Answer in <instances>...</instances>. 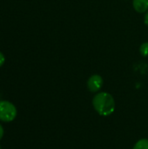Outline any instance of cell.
Listing matches in <instances>:
<instances>
[{
  "label": "cell",
  "instance_id": "obj_7",
  "mask_svg": "<svg viewBox=\"0 0 148 149\" xmlns=\"http://www.w3.org/2000/svg\"><path fill=\"white\" fill-rule=\"evenodd\" d=\"M5 62V58H4V55L0 52V67L4 64Z\"/></svg>",
  "mask_w": 148,
  "mask_h": 149
},
{
  "label": "cell",
  "instance_id": "obj_4",
  "mask_svg": "<svg viewBox=\"0 0 148 149\" xmlns=\"http://www.w3.org/2000/svg\"><path fill=\"white\" fill-rule=\"evenodd\" d=\"M133 5L139 13H144L148 10V0H133Z\"/></svg>",
  "mask_w": 148,
  "mask_h": 149
},
{
  "label": "cell",
  "instance_id": "obj_5",
  "mask_svg": "<svg viewBox=\"0 0 148 149\" xmlns=\"http://www.w3.org/2000/svg\"><path fill=\"white\" fill-rule=\"evenodd\" d=\"M133 149H148V140L147 139H141L138 141Z\"/></svg>",
  "mask_w": 148,
  "mask_h": 149
},
{
  "label": "cell",
  "instance_id": "obj_10",
  "mask_svg": "<svg viewBox=\"0 0 148 149\" xmlns=\"http://www.w3.org/2000/svg\"><path fill=\"white\" fill-rule=\"evenodd\" d=\"M0 149H1V146H0Z\"/></svg>",
  "mask_w": 148,
  "mask_h": 149
},
{
  "label": "cell",
  "instance_id": "obj_6",
  "mask_svg": "<svg viewBox=\"0 0 148 149\" xmlns=\"http://www.w3.org/2000/svg\"><path fill=\"white\" fill-rule=\"evenodd\" d=\"M140 52L143 57H147L148 56V43L145 42L140 45Z\"/></svg>",
  "mask_w": 148,
  "mask_h": 149
},
{
  "label": "cell",
  "instance_id": "obj_2",
  "mask_svg": "<svg viewBox=\"0 0 148 149\" xmlns=\"http://www.w3.org/2000/svg\"><path fill=\"white\" fill-rule=\"evenodd\" d=\"M17 116L16 107L8 100H0V120L3 122H10Z\"/></svg>",
  "mask_w": 148,
  "mask_h": 149
},
{
  "label": "cell",
  "instance_id": "obj_1",
  "mask_svg": "<svg viewBox=\"0 0 148 149\" xmlns=\"http://www.w3.org/2000/svg\"><path fill=\"white\" fill-rule=\"evenodd\" d=\"M92 106L96 112L101 116H109L115 110L113 97L106 92L99 93L92 99Z\"/></svg>",
  "mask_w": 148,
  "mask_h": 149
},
{
  "label": "cell",
  "instance_id": "obj_9",
  "mask_svg": "<svg viewBox=\"0 0 148 149\" xmlns=\"http://www.w3.org/2000/svg\"><path fill=\"white\" fill-rule=\"evenodd\" d=\"M145 24L148 26V10L147 11L146 15H145Z\"/></svg>",
  "mask_w": 148,
  "mask_h": 149
},
{
  "label": "cell",
  "instance_id": "obj_3",
  "mask_svg": "<svg viewBox=\"0 0 148 149\" xmlns=\"http://www.w3.org/2000/svg\"><path fill=\"white\" fill-rule=\"evenodd\" d=\"M103 86V79L100 75L94 74L92 75L87 80V87L90 92L97 93L99 92Z\"/></svg>",
  "mask_w": 148,
  "mask_h": 149
},
{
  "label": "cell",
  "instance_id": "obj_8",
  "mask_svg": "<svg viewBox=\"0 0 148 149\" xmlns=\"http://www.w3.org/2000/svg\"><path fill=\"white\" fill-rule=\"evenodd\" d=\"M3 127H2V125L0 124V141L2 140V138H3Z\"/></svg>",
  "mask_w": 148,
  "mask_h": 149
}]
</instances>
